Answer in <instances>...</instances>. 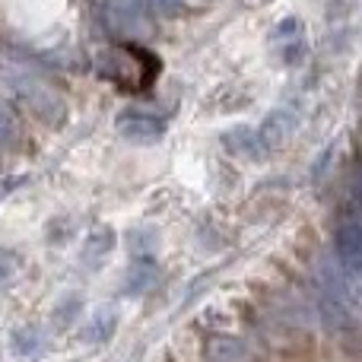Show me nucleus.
I'll use <instances>...</instances> for the list:
<instances>
[{"instance_id":"f257e3e1","label":"nucleus","mask_w":362,"mask_h":362,"mask_svg":"<svg viewBox=\"0 0 362 362\" xmlns=\"http://www.w3.org/2000/svg\"><path fill=\"white\" fill-rule=\"evenodd\" d=\"M0 76L4 83L25 102L29 112H35V118L48 121V124H57L64 118V102L48 83H42L35 74H25L19 67H0Z\"/></svg>"},{"instance_id":"f03ea898","label":"nucleus","mask_w":362,"mask_h":362,"mask_svg":"<svg viewBox=\"0 0 362 362\" xmlns=\"http://www.w3.org/2000/svg\"><path fill=\"white\" fill-rule=\"evenodd\" d=\"M13 353L16 356H32V353H38V346L45 344L42 340V331H35V327H19V331H13Z\"/></svg>"},{"instance_id":"7ed1b4c3","label":"nucleus","mask_w":362,"mask_h":362,"mask_svg":"<svg viewBox=\"0 0 362 362\" xmlns=\"http://www.w3.org/2000/svg\"><path fill=\"white\" fill-rule=\"evenodd\" d=\"M108 331H115V321L108 325V312H95L93 318H89V325L83 327V337L86 340H102V337H108Z\"/></svg>"},{"instance_id":"20e7f679","label":"nucleus","mask_w":362,"mask_h":362,"mask_svg":"<svg viewBox=\"0 0 362 362\" xmlns=\"http://www.w3.org/2000/svg\"><path fill=\"white\" fill-rule=\"evenodd\" d=\"M16 134H19V127H16V118H13L10 105L0 102V144H13Z\"/></svg>"},{"instance_id":"39448f33","label":"nucleus","mask_w":362,"mask_h":362,"mask_svg":"<svg viewBox=\"0 0 362 362\" xmlns=\"http://www.w3.org/2000/svg\"><path fill=\"white\" fill-rule=\"evenodd\" d=\"M121 131H124L127 137H146V134H156V127L146 118H140V121H121Z\"/></svg>"},{"instance_id":"423d86ee","label":"nucleus","mask_w":362,"mask_h":362,"mask_svg":"<svg viewBox=\"0 0 362 362\" xmlns=\"http://www.w3.org/2000/svg\"><path fill=\"white\" fill-rule=\"evenodd\" d=\"M13 270H16V257H13L10 251H0V283L10 280Z\"/></svg>"}]
</instances>
